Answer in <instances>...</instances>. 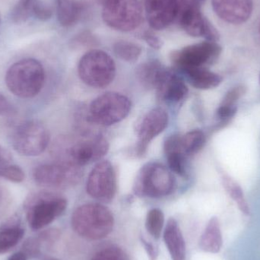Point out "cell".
Here are the masks:
<instances>
[{
    "mask_svg": "<svg viewBox=\"0 0 260 260\" xmlns=\"http://www.w3.org/2000/svg\"><path fill=\"white\" fill-rule=\"evenodd\" d=\"M45 81L42 64L35 59H21L11 66L6 75L9 91L21 99H32L41 92Z\"/></svg>",
    "mask_w": 260,
    "mask_h": 260,
    "instance_id": "6da1fadb",
    "label": "cell"
},
{
    "mask_svg": "<svg viewBox=\"0 0 260 260\" xmlns=\"http://www.w3.org/2000/svg\"><path fill=\"white\" fill-rule=\"evenodd\" d=\"M114 218L106 206L99 203H89L79 206L72 216V225L75 232L82 238L101 240L112 232Z\"/></svg>",
    "mask_w": 260,
    "mask_h": 260,
    "instance_id": "7a4b0ae2",
    "label": "cell"
},
{
    "mask_svg": "<svg viewBox=\"0 0 260 260\" xmlns=\"http://www.w3.org/2000/svg\"><path fill=\"white\" fill-rule=\"evenodd\" d=\"M109 150L108 140L101 134L77 141L69 145L60 141L54 146V154L56 161L71 164L82 167L87 164L102 159Z\"/></svg>",
    "mask_w": 260,
    "mask_h": 260,
    "instance_id": "3957f363",
    "label": "cell"
},
{
    "mask_svg": "<svg viewBox=\"0 0 260 260\" xmlns=\"http://www.w3.org/2000/svg\"><path fill=\"white\" fill-rule=\"evenodd\" d=\"M27 220L33 230L47 227L60 216L67 207L63 197L47 192L32 193L24 202Z\"/></svg>",
    "mask_w": 260,
    "mask_h": 260,
    "instance_id": "277c9868",
    "label": "cell"
},
{
    "mask_svg": "<svg viewBox=\"0 0 260 260\" xmlns=\"http://www.w3.org/2000/svg\"><path fill=\"white\" fill-rule=\"evenodd\" d=\"M78 72L84 83L92 88H105L115 78V62L103 50L94 49L81 58Z\"/></svg>",
    "mask_w": 260,
    "mask_h": 260,
    "instance_id": "5b68a950",
    "label": "cell"
},
{
    "mask_svg": "<svg viewBox=\"0 0 260 260\" xmlns=\"http://www.w3.org/2000/svg\"><path fill=\"white\" fill-rule=\"evenodd\" d=\"M174 184V176L165 166L151 162L144 165L138 173L133 191L138 197L158 198L171 193Z\"/></svg>",
    "mask_w": 260,
    "mask_h": 260,
    "instance_id": "8992f818",
    "label": "cell"
},
{
    "mask_svg": "<svg viewBox=\"0 0 260 260\" xmlns=\"http://www.w3.org/2000/svg\"><path fill=\"white\" fill-rule=\"evenodd\" d=\"M131 110L129 99L117 92H107L90 105L88 120L101 126H111L124 120Z\"/></svg>",
    "mask_w": 260,
    "mask_h": 260,
    "instance_id": "52a82bcc",
    "label": "cell"
},
{
    "mask_svg": "<svg viewBox=\"0 0 260 260\" xmlns=\"http://www.w3.org/2000/svg\"><path fill=\"white\" fill-rule=\"evenodd\" d=\"M102 17L111 28L131 31L142 23V6L139 0H111L104 6Z\"/></svg>",
    "mask_w": 260,
    "mask_h": 260,
    "instance_id": "ba28073f",
    "label": "cell"
},
{
    "mask_svg": "<svg viewBox=\"0 0 260 260\" xmlns=\"http://www.w3.org/2000/svg\"><path fill=\"white\" fill-rule=\"evenodd\" d=\"M50 134L47 128L35 120L17 126L12 137V146L17 152L24 156H38L48 146Z\"/></svg>",
    "mask_w": 260,
    "mask_h": 260,
    "instance_id": "9c48e42d",
    "label": "cell"
},
{
    "mask_svg": "<svg viewBox=\"0 0 260 260\" xmlns=\"http://www.w3.org/2000/svg\"><path fill=\"white\" fill-rule=\"evenodd\" d=\"M33 177L35 181L43 187H69L76 184L80 180V167L59 161L44 164L35 168Z\"/></svg>",
    "mask_w": 260,
    "mask_h": 260,
    "instance_id": "30bf717a",
    "label": "cell"
},
{
    "mask_svg": "<svg viewBox=\"0 0 260 260\" xmlns=\"http://www.w3.org/2000/svg\"><path fill=\"white\" fill-rule=\"evenodd\" d=\"M221 53L216 42L205 41L183 47L171 53V61L183 71L213 63Z\"/></svg>",
    "mask_w": 260,
    "mask_h": 260,
    "instance_id": "8fae6325",
    "label": "cell"
},
{
    "mask_svg": "<svg viewBox=\"0 0 260 260\" xmlns=\"http://www.w3.org/2000/svg\"><path fill=\"white\" fill-rule=\"evenodd\" d=\"M87 192L102 203H111L117 190V175L114 166L108 160L98 163L88 176Z\"/></svg>",
    "mask_w": 260,
    "mask_h": 260,
    "instance_id": "7c38bea8",
    "label": "cell"
},
{
    "mask_svg": "<svg viewBox=\"0 0 260 260\" xmlns=\"http://www.w3.org/2000/svg\"><path fill=\"white\" fill-rule=\"evenodd\" d=\"M198 0H145V15L148 24L154 30H162L172 24L182 9Z\"/></svg>",
    "mask_w": 260,
    "mask_h": 260,
    "instance_id": "4fadbf2b",
    "label": "cell"
},
{
    "mask_svg": "<svg viewBox=\"0 0 260 260\" xmlns=\"http://www.w3.org/2000/svg\"><path fill=\"white\" fill-rule=\"evenodd\" d=\"M168 115L163 108H157L147 113L136 126L139 141L135 147L136 157H142L146 154L148 144L168 126Z\"/></svg>",
    "mask_w": 260,
    "mask_h": 260,
    "instance_id": "5bb4252c",
    "label": "cell"
},
{
    "mask_svg": "<svg viewBox=\"0 0 260 260\" xmlns=\"http://www.w3.org/2000/svg\"><path fill=\"white\" fill-rule=\"evenodd\" d=\"M212 6L217 16L229 24H243L253 13V0H212Z\"/></svg>",
    "mask_w": 260,
    "mask_h": 260,
    "instance_id": "9a60e30c",
    "label": "cell"
},
{
    "mask_svg": "<svg viewBox=\"0 0 260 260\" xmlns=\"http://www.w3.org/2000/svg\"><path fill=\"white\" fill-rule=\"evenodd\" d=\"M180 25L187 35L192 37H203L210 21L203 15L198 1L186 5L178 17Z\"/></svg>",
    "mask_w": 260,
    "mask_h": 260,
    "instance_id": "2e32d148",
    "label": "cell"
},
{
    "mask_svg": "<svg viewBox=\"0 0 260 260\" xmlns=\"http://www.w3.org/2000/svg\"><path fill=\"white\" fill-rule=\"evenodd\" d=\"M157 97L164 102L177 103L187 94L188 88L181 79L171 70H167L156 88Z\"/></svg>",
    "mask_w": 260,
    "mask_h": 260,
    "instance_id": "e0dca14e",
    "label": "cell"
},
{
    "mask_svg": "<svg viewBox=\"0 0 260 260\" xmlns=\"http://www.w3.org/2000/svg\"><path fill=\"white\" fill-rule=\"evenodd\" d=\"M164 240L172 260L186 259V244L178 223L170 218L164 232Z\"/></svg>",
    "mask_w": 260,
    "mask_h": 260,
    "instance_id": "ac0fdd59",
    "label": "cell"
},
{
    "mask_svg": "<svg viewBox=\"0 0 260 260\" xmlns=\"http://www.w3.org/2000/svg\"><path fill=\"white\" fill-rule=\"evenodd\" d=\"M167 70L159 61H148L138 67L136 76L142 86L148 89H156Z\"/></svg>",
    "mask_w": 260,
    "mask_h": 260,
    "instance_id": "d6986e66",
    "label": "cell"
},
{
    "mask_svg": "<svg viewBox=\"0 0 260 260\" xmlns=\"http://www.w3.org/2000/svg\"><path fill=\"white\" fill-rule=\"evenodd\" d=\"M222 244V234L219 221L216 217H212L200 238V248L207 253H218L221 250Z\"/></svg>",
    "mask_w": 260,
    "mask_h": 260,
    "instance_id": "ffe728a7",
    "label": "cell"
},
{
    "mask_svg": "<svg viewBox=\"0 0 260 260\" xmlns=\"http://www.w3.org/2000/svg\"><path fill=\"white\" fill-rule=\"evenodd\" d=\"M83 9V5L79 0L56 1L58 21L62 27H71L76 24L80 19Z\"/></svg>",
    "mask_w": 260,
    "mask_h": 260,
    "instance_id": "44dd1931",
    "label": "cell"
},
{
    "mask_svg": "<svg viewBox=\"0 0 260 260\" xmlns=\"http://www.w3.org/2000/svg\"><path fill=\"white\" fill-rule=\"evenodd\" d=\"M189 83L197 89L209 90L216 88L222 82V77L205 67L185 70Z\"/></svg>",
    "mask_w": 260,
    "mask_h": 260,
    "instance_id": "7402d4cb",
    "label": "cell"
},
{
    "mask_svg": "<svg viewBox=\"0 0 260 260\" xmlns=\"http://www.w3.org/2000/svg\"><path fill=\"white\" fill-rule=\"evenodd\" d=\"M24 230L19 223L12 221L0 231V254L7 253L22 239Z\"/></svg>",
    "mask_w": 260,
    "mask_h": 260,
    "instance_id": "603a6c76",
    "label": "cell"
},
{
    "mask_svg": "<svg viewBox=\"0 0 260 260\" xmlns=\"http://www.w3.org/2000/svg\"><path fill=\"white\" fill-rule=\"evenodd\" d=\"M204 133L200 129H194L181 137L182 150L186 156L198 153L206 144Z\"/></svg>",
    "mask_w": 260,
    "mask_h": 260,
    "instance_id": "cb8c5ba5",
    "label": "cell"
},
{
    "mask_svg": "<svg viewBox=\"0 0 260 260\" xmlns=\"http://www.w3.org/2000/svg\"><path fill=\"white\" fill-rule=\"evenodd\" d=\"M224 189L227 191L231 198L238 205L241 212L246 215L250 213V206L244 197V191L239 184L229 176H224L222 179Z\"/></svg>",
    "mask_w": 260,
    "mask_h": 260,
    "instance_id": "d4e9b609",
    "label": "cell"
},
{
    "mask_svg": "<svg viewBox=\"0 0 260 260\" xmlns=\"http://www.w3.org/2000/svg\"><path fill=\"white\" fill-rule=\"evenodd\" d=\"M114 53L122 60L134 62L142 54V47L136 43L128 41H118L114 44Z\"/></svg>",
    "mask_w": 260,
    "mask_h": 260,
    "instance_id": "484cf974",
    "label": "cell"
},
{
    "mask_svg": "<svg viewBox=\"0 0 260 260\" xmlns=\"http://www.w3.org/2000/svg\"><path fill=\"white\" fill-rule=\"evenodd\" d=\"M165 224V215L158 209H153L148 212L145 221V227L148 233L154 239H158L161 235Z\"/></svg>",
    "mask_w": 260,
    "mask_h": 260,
    "instance_id": "4316f807",
    "label": "cell"
},
{
    "mask_svg": "<svg viewBox=\"0 0 260 260\" xmlns=\"http://www.w3.org/2000/svg\"><path fill=\"white\" fill-rule=\"evenodd\" d=\"M170 169L178 175L183 176L186 173V165H185V154L181 150L165 152Z\"/></svg>",
    "mask_w": 260,
    "mask_h": 260,
    "instance_id": "83f0119b",
    "label": "cell"
},
{
    "mask_svg": "<svg viewBox=\"0 0 260 260\" xmlns=\"http://www.w3.org/2000/svg\"><path fill=\"white\" fill-rule=\"evenodd\" d=\"M91 260H129V258L122 249L109 247L96 253Z\"/></svg>",
    "mask_w": 260,
    "mask_h": 260,
    "instance_id": "f1b7e54d",
    "label": "cell"
},
{
    "mask_svg": "<svg viewBox=\"0 0 260 260\" xmlns=\"http://www.w3.org/2000/svg\"><path fill=\"white\" fill-rule=\"evenodd\" d=\"M33 0H20L12 12V19L14 22H24L30 15Z\"/></svg>",
    "mask_w": 260,
    "mask_h": 260,
    "instance_id": "f546056e",
    "label": "cell"
},
{
    "mask_svg": "<svg viewBox=\"0 0 260 260\" xmlns=\"http://www.w3.org/2000/svg\"><path fill=\"white\" fill-rule=\"evenodd\" d=\"M0 177L9 181L18 183L24 181L25 175L20 167L11 164L0 169Z\"/></svg>",
    "mask_w": 260,
    "mask_h": 260,
    "instance_id": "4dcf8cb0",
    "label": "cell"
},
{
    "mask_svg": "<svg viewBox=\"0 0 260 260\" xmlns=\"http://www.w3.org/2000/svg\"><path fill=\"white\" fill-rule=\"evenodd\" d=\"M98 44L97 38L89 31L82 32L72 41V47L76 49L95 47Z\"/></svg>",
    "mask_w": 260,
    "mask_h": 260,
    "instance_id": "1f68e13d",
    "label": "cell"
},
{
    "mask_svg": "<svg viewBox=\"0 0 260 260\" xmlns=\"http://www.w3.org/2000/svg\"><path fill=\"white\" fill-rule=\"evenodd\" d=\"M31 10L35 16L41 21L50 19L53 15V9L50 5L41 0H35L31 6Z\"/></svg>",
    "mask_w": 260,
    "mask_h": 260,
    "instance_id": "d6a6232c",
    "label": "cell"
},
{
    "mask_svg": "<svg viewBox=\"0 0 260 260\" xmlns=\"http://www.w3.org/2000/svg\"><path fill=\"white\" fill-rule=\"evenodd\" d=\"M245 92V88L243 86H237L229 90L223 99L221 105L235 106L237 102Z\"/></svg>",
    "mask_w": 260,
    "mask_h": 260,
    "instance_id": "836d02e7",
    "label": "cell"
},
{
    "mask_svg": "<svg viewBox=\"0 0 260 260\" xmlns=\"http://www.w3.org/2000/svg\"><path fill=\"white\" fill-rule=\"evenodd\" d=\"M60 236V232L57 229H49L41 232L37 238L41 244H51L56 242Z\"/></svg>",
    "mask_w": 260,
    "mask_h": 260,
    "instance_id": "e575fe53",
    "label": "cell"
},
{
    "mask_svg": "<svg viewBox=\"0 0 260 260\" xmlns=\"http://www.w3.org/2000/svg\"><path fill=\"white\" fill-rule=\"evenodd\" d=\"M41 244L38 238H30L24 242L23 245V250L26 255L30 256H37L40 253Z\"/></svg>",
    "mask_w": 260,
    "mask_h": 260,
    "instance_id": "d590c367",
    "label": "cell"
},
{
    "mask_svg": "<svg viewBox=\"0 0 260 260\" xmlns=\"http://www.w3.org/2000/svg\"><path fill=\"white\" fill-rule=\"evenodd\" d=\"M238 111V107L221 105L216 111L217 117L221 120H227L232 118Z\"/></svg>",
    "mask_w": 260,
    "mask_h": 260,
    "instance_id": "8d00e7d4",
    "label": "cell"
},
{
    "mask_svg": "<svg viewBox=\"0 0 260 260\" xmlns=\"http://www.w3.org/2000/svg\"><path fill=\"white\" fill-rule=\"evenodd\" d=\"M142 38L153 49L159 50L162 47L161 40L151 30H146L142 35Z\"/></svg>",
    "mask_w": 260,
    "mask_h": 260,
    "instance_id": "74e56055",
    "label": "cell"
},
{
    "mask_svg": "<svg viewBox=\"0 0 260 260\" xmlns=\"http://www.w3.org/2000/svg\"><path fill=\"white\" fill-rule=\"evenodd\" d=\"M13 108L10 102L0 92V117L12 114Z\"/></svg>",
    "mask_w": 260,
    "mask_h": 260,
    "instance_id": "f35d334b",
    "label": "cell"
},
{
    "mask_svg": "<svg viewBox=\"0 0 260 260\" xmlns=\"http://www.w3.org/2000/svg\"><path fill=\"white\" fill-rule=\"evenodd\" d=\"M12 157L10 152L0 145V169L12 164Z\"/></svg>",
    "mask_w": 260,
    "mask_h": 260,
    "instance_id": "ab89813d",
    "label": "cell"
},
{
    "mask_svg": "<svg viewBox=\"0 0 260 260\" xmlns=\"http://www.w3.org/2000/svg\"><path fill=\"white\" fill-rule=\"evenodd\" d=\"M142 243L146 250L147 253L149 256L150 259L155 260L157 259L158 252L157 249L156 248L155 246L153 245L149 241H147L146 240L142 238Z\"/></svg>",
    "mask_w": 260,
    "mask_h": 260,
    "instance_id": "60d3db41",
    "label": "cell"
},
{
    "mask_svg": "<svg viewBox=\"0 0 260 260\" xmlns=\"http://www.w3.org/2000/svg\"><path fill=\"white\" fill-rule=\"evenodd\" d=\"M8 260H27V255L24 252H18L12 255Z\"/></svg>",
    "mask_w": 260,
    "mask_h": 260,
    "instance_id": "b9f144b4",
    "label": "cell"
},
{
    "mask_svg": "<svg viewBox=\"0 0 260 260\" xmlns=\"http://www.w3.org/2000/svg\"><path fill=\"white\" fill-rule=\"evenodd\" d=\"M3 197H4V192H3V187H2L1 185H0V204H1L2 202H3Z\"/></svg>",
    "mask_w": 260,
    "mask_h": 260,
    "instance_id": "7bdbcfd3",
    "label": "cell"
},
{
    "mask_svg": "<svg viewBox=\"0 0 260 260\" xmlns=\"http://www.w3.org/2000/svg\"><path fill=\"white\" fill-rule=\"evenodd\" d=\"M96 2H97L98 3H99V4L103 5V6H105V5H106L107 3H109L110 1H111V0H95Z\"/></svg>",
    "mask_w": 260,
    "mask_h": 260,
    "instance_id": "ee69618b",
    "label": "cell"
},
{
    "mask_svg": "<svg viewBox=\"0 0 260 260\" xmlns=\"http://www.w3.org/2000/svg\"><path fill=\"white\" fill-rule=\"evenodd\" d=\"M44 260H58V259H54V258H47V259H45Z\"/></svg>",
    "mask_w": 260,
    "mask_h": 260,
    "instance_id": "f6af8a7d",
    "label": "cell"
},
{
    "mask_svg": "<svg viewBox=\"0 0 260 260\" xmlns=\"http://www.w3.org/2000/svg\"><path fill=\"white\" fill-rule=\"evenodd\" d=\"M259 85H260V73H259Z\"/></svg>",
    "mask_w": 260,
    "mask_h": 260,
    "instance_id": "bcb514c9",
    "label": "cell"
},
{
    "mask_svg": "<svg viewBox=\"0 0 260 260\" xmlns=\"http://www.w3.org/2000/svg\"><path fill=\"white\" fill-rule=\"evenodd\" d=\"M259 34H260V24H259Z\"/></svg>",
    "mask_w": 260,
    "mask_h": 260,
    "instance_id": "7dc6e473",
    "label": "cell"
},
{
    "mask_svg": "<svg viewBox=\"0 0 260 260\" xmlns=\"http://www.w3.org/2000/svg\"><path fill=\"white\" fill-rule=\"evenodd\" d=\"M198 1H200V0H198Z\"/></svg>",
    "mask_w": 260,
    "mask_h": 260,
    "instance_id": "c3c4849f",
    "label": "cell"
}]
</instances>
